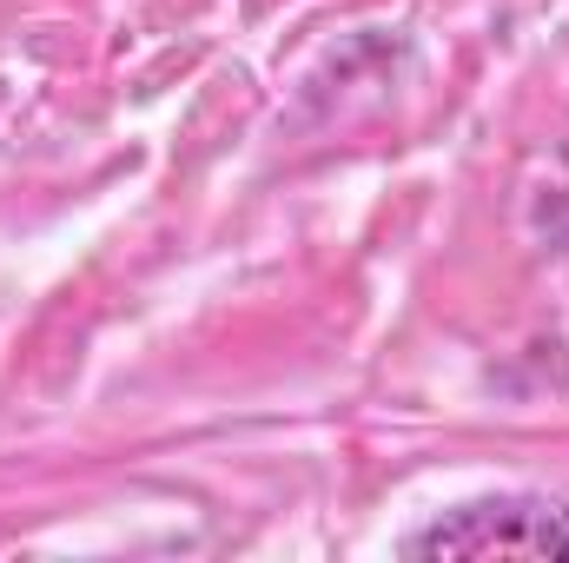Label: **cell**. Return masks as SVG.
<instances>
[{
  "mask_svg": "<svg viewBox=\"0 0 569 563\" xmlns=\"http://www.w3.org/2000/svg\"><path fill=\"white\" fill-rule=\"evenodd\" d=\"M411 557H569V504L557 497H490L437 517L405 544Z\"/></svg>",
  "mask_w": 569,
  "mask_h": 563,
  "instance_id": "obj_1",
  "label": "cell"
}]
</instances>
